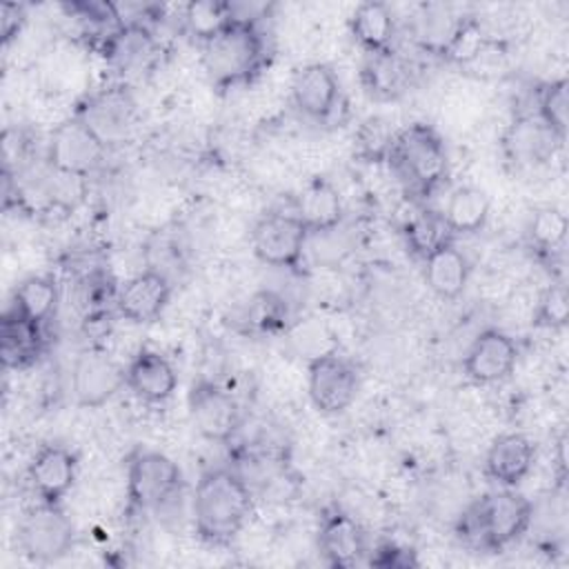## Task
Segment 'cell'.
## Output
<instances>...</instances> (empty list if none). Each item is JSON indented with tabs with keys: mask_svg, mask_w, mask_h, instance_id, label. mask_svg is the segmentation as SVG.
Segmentation results:
<instances>
[{
	"mask_svg": "<svg viewBox=\"0 0 569 569\" xmlns=\"http://www.w3.org/2000/svg\"><path fill=\"white\" fill-rule=\"evenodd\" d=\"M273 58V47L260 22L231 20L209 40L200 42V60L209 82L220 89L249 87Z\"/></svg>",
	"mask_w": 569,
	"mask_h": 569,
	"instance_id": "1",
	"label": "cell"
},
{
	"mask_svg": "<svg viewBox=\"0 0 569 569\" xmlns=\"http://www.w3.org/2000/svg\"><path fill=\"white\" fill-rule=\"evenodd\" d=\"M253 496L247 480L229 469L216 467L198 478L191 516L198 538L213 547L229 545L247 525Z\"/></svg>",
	"mask_w": 569,
	"mask_h": 569,
	"instance_id": "2",
	"label": "cell"
},
{
	"mask_svg": "<svg viewBox=\"0 0 569 569\" xmlns=\"http://www.w3.org/2000/svg\"><path fill=\"white\" fill-rule=\"evenodd\" d=\"M533 505L511 487L476 500L458 522V536L480 551H502L527 533Z\"/></svg>",
	"mask_w": 569,
	"mask_h": 569,
	"instance_id": "3",
	"label": "cell"
},
{
	"mask_svg": "<svg viewBox=\"0 0 569 569\" xmlns=\"http://www.w3.org/2000/svg\"><path fill=\"white\" fill-rule=\"evenodd\" d=\"M387 160L407 189L418 196H431L449 176L445 140L427 122H413L396 131Z\"/></svg>",
	"mask_w": 569,
	"mask_h": 569,
	"instance_id": "4",
	"label": "cell"
},
{
	"mask_svg": "<svg viewBox=\"0 0 569 569\" xmlns=\"http://www.w3.org/2000/svg\"><path fill=\"white\" fill-rule=\"evenodd\" d=\"M182 489L180 467L153 449H136L127 462V511L131 516L158 511Z\"/></svg>",
	"mask_w": 569,
	"mask_h": 569,
	"instance_id": "5",
	"label": "cell"
},
{
	"mask_svg": "<svg viewBox=\"0 0 569 569\" xmlns=\"http://www.w3.org/2000/svg\"><path fill=\"white\" fill-rule=\"evenodd\" d=\"M18 547L22 556L36 565H51L64 558L73 542L76 531L60 502H38L18 522Z\"/></svg>",
	"mask_w": 569,
	"mask_h": 569,
	"instance_id": "6",
	"label": "cell"
},
{
	"mask_svg": "<svg viewBox=\"0 0 569 569\" xmlns=\"http://www.w3.org/2000/svg\"><path fill=\"white\" fill-rule=\"evenodd\" d=\"M309 229L296 211H269L251 227V247L260 262L280 269H296L307 251Z\"/></svg>",
	"mask_w": 569,
	"mask_h": 569,
	"instance_id": "7",
	"label": "cell"
},
{
	"mask_svg": "<svg viewBox=\"0 0 569 569\" xmlns=\"http://www.w3.org/2000/svg\"><path fill=\"white\" fill-rule=\"evenodd\" d=\"M104 156L107 147L78 116L60 122L47 142L49 169L82 180L102 164Z\"/></svg>",
	"mask_w": 569,
	"mask_h": 569,
	"instance_id": "8",
	"label": "cell"
},
{
	"mask_svg": "<svg viewBox=\"0 0 569 569\" xmlns=\"http://www.w3.org/2000/svg\"><path fill=\"white\" fill-rule=\"evenodd\" d=\"M358 387L360 378L356 367L336 351L309 358L307 389L313 407L320 413L336 416L349 409L358 396Z\"/></svg>",
	"mask_w": 569,
	"mask_h": 569,
	"instance_id": "9",
	"label": "cell"
},
{
	"mask_svg": "<svg viewBox=\"0 0 569 569\" xmlns=\"http://www.w3.org/2000/svg\"><path fill=\"white\" fill-rule=\"evenodd\" d=\"M187 407L193 427L213 442H227L242 422L238 400L222 385L209 378L193 380L187 393Z\"/></svg>",
	"mask_w": 569,
	"mask_h": 569,
	"instance_id": "10",
	"label": "cell"
},
{
	"mask_svg": "<svg viewBox=\"0 0 569 569\" xmlns=\"http://www.w3.org/2000/svg\"><path fill=\"white\" fill-rule=\"evenodd\" d=\"M73 116H78L109 149L129 140L136 129L138 111L124 87H109L89 96Z\"/></svg>",
	"mask_w": 569,
	"mask_h": 569,
	"instance_id": "11",
	"label": "cell"
},
{
	"mask_svg": "<svg viewBox=\"0 0 569 569\" xmlns=\"http://www.w3.org/2000/svg\"><path fill=\"white\" fill-rule=\"evenodd\" d=\"M124 382V367L100 349L78 353L71 369V391L78 407L98 409L107 405Z\"/></svg>",
	"mask_w": 569,
	"mask_h": 569,
	"instance_id": "12",
	"label": "cell"
},
{
	"mask_svg": "<svg viewBox=\"0 0 569 569\" xmlns=\"http://www.w3.org/2000/svg\"><path fill=\"white\" fill-rule=\"evenodd\" d=\"M318 549L329 567L347 569L367 558L369 545L360 522L340 507H327L318 525Z\"/></svg>",
	"mask_w": 569,
	"mask_h": 569,
	"instance_id": "13",
	"label": "cell"
},
{
	"mask_svg": "<svg viewBox=\"0 0 569 569\" xmlns=\"http://www.w3.org/2000/svg\"><path fill=\"white\" fill-rule=\"evenodd\" d=\"M518 362V345L500 329L480 331L462 358L465 376L476 385H496L507 380Z\"/></svg>",
	"mask_w": 569,
	"mask_h": 569,
	"instance_id": "14",
	"label": "cell"
},
{
	"mask_svg": "<svg viewBox=\"0 0 569 569\" xmlns=\"http://www.w3.org/2000/svg\"><path fill=\"white\" fill-rule=\"evenodd\" d=\"M291 98L302 116L316 122H329L342 107L340 80L329 64L309 62L293 73Z\"/></svg>",
	"mask_w": 569,
	"mask_h": 569,
	"instance_id": "15",
	"label": "cell"
},
{
	"mask_svg": "<svg viewBox=\"0 0 569 569\" xmlns=\"http://www.w3.org/2000/svg\"><path fill=\"white\" fill-rule=\"evenodd\" d=\"M171 300V282L160 269H144L131 276L116 293V311L120 318L149 325L156 322Z\"/></svg>",
	"mask_w": 569,
	"mask_h": 569,
	"instance_id": "16",
	"label": "cell"
},
{
	"mask_svg": "<svg viewBox=\"0 0 569 569\" xmlns=\"http://www.w3.org/2000/svg\"><path fill=\"white\" fill-rule=\"evenodd\" d=\"M78 476V458L76 453L58 442L42 445L29 467L27 478L33 493L42 502H62V498L71 491Z\"/></svg>",
	"mask_w": 569,
	"mask_h": 569,
	"instance_id": "17",
	"label": "cell"
},
{
	"mask_svg": "<svg viewBox=\"0 0 569 569\" xmlns=\"http://www.w3.org/2000/svg\"><path fill=\"white\" fill-rule=\"evenodd\" d=\"M127 389L149 405L169 400L178 387V373L173 365L153 349H140L124 367Z\"/></svg>",
	"mask_w": 569,
	"mask_h": 569,
	"instance_id": "18",
	"label": "cell"
},
{
	"mask_svg": "<svg viewBox=\"0 0 569 569\" xmlns=\"http://www.w3.org/2000/svg\"><path fill=\"white\" fill-rule=\"evenodd\" d=\"M536 462V445L529 436L509 431L500 433L485 456V473L500 487L520 485Z\"/></svg>",
	"mask_w": 569,
	"mask_h": 569,
	"instance_id": "19",
	"label": "cell"
},
{
	"mask_svg": "<svg viewBox=\"0 0 569 569\" xmlns=\"http://www.w3.org/2000/svg\"><path fill=\"white\" fill-rule=\"evenodd\" d=\"M502 144L509 162L533 167L551 160L556 149L562 147V140L538 116H522L511 122Z\"/></svg>",
	"mask_w": 569,
	"mask_h": 569,
	"instance_id": "20",
	"label": "cell"
},
{
	"mask_svg": "<svg viewBox=\"0 0 569 569\" xmlns=\"http://www.w3.org/2000/svg\"><path fill=\"white\" fill-rule=\"evenodd\" d=\"M44 351L42 325H36L13 311H4L0 329V356L4 369H22L33 365Z\"/></svg>",
	"mask_w": 569,
	"mask_h": 569,
	"instance_id": "21",
	"label": "cell"
},
{
	"mask_svg": "<svg viewBox=\"0 0 569 569\" xmlns=\"http://www.w3.org/2000/svg\"><path fill=\"white\" fill-rule=\"evenodd\" d=\"M425 282L427 287L442 300H456L467 289L471 267L467 256L456 247V242H447L425 260Z\"/></svg>",
	"mask_w": 569,
	"mask_h": 569,
	"instance_id": "22",
	"label": "cell"
},
{
	"mask_svg": "<svg viewBox=\"0 0 569 569\" xmlns=\"http://www.w3.org/2000/svg\"><path fill=\"white\" fill-rule=\"evenodd\" d=\"M296 216L305 222L309 233L329 231L342 224V200L338 189L327 178L307 182L296 202Z\"/></svg>",
	"mask_w": 569,
	"mask_h": 569,
	"instance_id": "23",
	"label": "cell"
},
{
	"mask_svg": "<svg viewBox=\"0 0 569 569\" xmlns=\"http://www.w3.org/2000/svg\"><path fill=\"white\" fill-rule=\"evenodd\" d=\"M353 40L371 53L391 51V42L396 36V18L385 2H362L356 7L349 20Z\"/></svg>",
	"mask_w": 569,
	"mask_h": 569,
	"instance_id": "24",
	"label": "cell"
},
{
	"mask_svg": "<svg viewBox=\"0 0 569 569\" xmlns=\"http://www.w3.org/2000/svg\"><path fill=\"white\" fill-rule=\"evenodd\" d=\"M58 300H60V293H58V284L53 278L29 276L13 287L11 302H9L7 311H13V313L44 327V322L51 320V316L56 313Z\"/></svg>",
	"mask_w": 569,
	"mask_h": 569,
	"instance_id": "25",
	"label": "cell"
},
{
	"mask_svg": "<svg viewBox=\"0 0 569 569\" xmlns=\"http://www.w3.org/2000/svg\"><path fill=\"white\" fill-rule=\"evenodd\" d=\"M362 84L376 100H396L409 87V67L396 51L371 53L362 67Z\"/></svg>",
	"mask_w": 569,
	"mask_h": 569,
	"instance_id": "26",
	"label": "cell"
},
{
	"mask_svg": "<svg viewBox=\"0 0 569 569\" xmlns=\"http://www.w3.org/2000/svg\"><path fill=\"white\" fill-rule=\"evenodd\" d=\"M453 236L476 233L489 218V198L478 187H458L449 193L445 211H440Z\"/></svg>",
	"mask_w": 569,
	"mask_h": 569,
	"instance_id": "27",
	"label": "cell"
},
{
	"mask_svg": "<svg viewBox=\"0 0 569 569\" xmlns=\"http://www.w3.org/2000/svg\"><path fill=\"white\" fill-rule=\"evenodd\" d=\"M405 238H407V247L413 256H418L420 260H425L429 253H433L436 249H440L447 242H453V233L447 227L445 218L440 211L433 209H420L418 213H413L407 224H405Z\"/></svg>",
	"mask_w": 569,
	"mask_h": 569,
	"instance_id": "28",
	"label": "cell"
},
{
	"mask_svg": "<svg viewBox=\"0 0 569 569\" xmlns=\"http://www.w3.org/2000/svg\"><path fill=\"white\" fill-rule=\"evenodd\" d=\"M489 40H491V36L485 31L480 18L465 16V18L458 20L449 40L440 49V56L447 62L458 64L460 69H465L467 64H471L480 56V51L487 47Z\"/></svg>",
	"mask_w": 569,
	"mask_h": 569,
	"instance_id": "29",
	"label": "cell"
},
{
	"mask_svg": "<svg viewBox=\"0 0 569 569\" xmlns=\"http://www.w3.org/2000/svg\"><path fill=\"white\" fill-rule=\"evenodd\" d=\"M567 229H569V220L562 209L540 207L533 211L529 220V240L540 253L551 256L553 251L562 249Z\"/></svg>",
	"mask_w": 569,
	"mask_h": 569,
	"instance_id": "30",
	"label": "cell"
},
{
	"mask_svg": "<svg viewBox=\"0 0 569 569\" xmlns=\"http://www.w3.org/2000/svg\"><path fill=\"white\" fill-rule=\"evenodd\" d=\"M231 4L229 2H216V0H200L189 2L184 7V24L187 31L198 40L204 42L211 36H216L220 29H224L231 22Z\"/></svg>",
	"mask_w": 569,
	"mask_h": 569,
	"instance_id": "31",
	"label": "cell"
},
{
	"mask_svg": "<svg viewBox=\"0 0 569 569\" xmlns=\"http://www.w3.org/2000/svg\"><path fill=\"white\" fill-rule=\"evenodd\" d=\"M536 116L565 142L567 138V116H569V87L567 80H551L540 87L536 98Z\"/></svg>",
	"mask_w": 569,
	"mask_h": 569,
	"instance_id": "32",
	"label": "cell"
},
{
	"mask_svg": "<svg viewBox=\"0 0 569 569\" xmlns=\"http://www.w3.org/2000/svg\"><path fill=\"white\" fill-rule=\"evenodd\" d=\"M287 305L273 291H260L251 298L247 307V322L251 329L260 333H273L284 327Z\"/></svg>",
	"mask_w": 569,
	"mask_h": 569,
	"instance_id": "33",
	"label": "cell"
},
{
	"mask_svg": "<svg viewBox=\"0 0 569 569\" xmlns=\"http://www.w3.org/2000/svg\"><path fill=\"white\" fill-rule=\"evenodd\" d=\"M569 318V298L565 284L556 282L549 284L536 305L533 311V325L545 327V329H562Z\"/></svg>",
	"mask_w": 569,
	"mask_h": 569,
	"instance_id": "34",
	"label": "cell"
},
{
	"mask_svg": "<svg viewBox=\"0 0 569 569\" xmlns=\"http://www.w3.org/2000/svg\"><path fill=\"white\" fill-rule=\"evenodd\" d=\"M307 249L311 251L316 262L333 267V264L342 262L349 256L351 240L340 231V227H336V229H329V231L309 233Z\"/></svg>",
	"mask_w": 569,
	"mask_h": 569,
	"instance_id": "35",
	"label": "cell"
},
{
	"mask_svg": "<svg viewBox=\"0 0 569 569\" xmlns=\"http://www.w3.org/2000/svg\"><path fill=\"white\" fill-rule=\"evenodd\" d=\"M393 136L396 131H389L385 120L380 118L367 120L358 133V153L371 162H382L389 158Z\"/></svg>",
	"mask_w": 569,
	"mask_h": 569,
	"instance_id": "36",
	"label": "cell"
},
{
	"mask_svg": "<svg viewBox=\"0 0 569 569\" xmlns=\"http://www.w3.org/2000/svg\"><path fill=\"white\" fill-rule=\"evenodd\" d=\"M367 562L373 567H385V569H407V567H418V558L416 551L385 540L380 545H376V549L367 551Z\"/></svg>",
	"mask_w": 569,
	"mask_h": 569,
	"instance_id": "37",
	"label": "cell"
},
{
	"mask_svg": "<svg viewBox=\"0 0 569 569\" xmlns=\"http://www.w3.org/2000/svg\"><path fill=\"white\" fill-rule=\"evenodd\" d=\"M24 7L18 2H4L0 7V33H2V42L9 44L22 29L24 24Z\"/></svg>",
	"mask_w": 569,
	"mask_h": 569,
	"instance_id": "38",
	"label": "cell"
}]
</instances>
